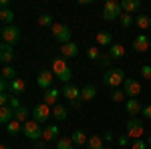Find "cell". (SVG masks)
<instances>
[{
    "label": "cell",
    "mask_w": 151,
    "mask_h": 149,
    "mask_svg": "<svg viewBox=\"0 0 151 149\" xmlns=\"http://www.w3.org/2000/svg\"><path fill=\"white\" fill-rule=\"evenodd\" d=\"M52 73H55V77H57L58 81H63L65 85H67L70 81V77H73V71H70V67L67 65L65 58H55V60H52Z\"/></svg>",
    "instance_id": "cell-1"
},
{
    "label": "cell",
    "mask_w": 151,
    "mask_h": 149,
    "mask_svg": "<svg viewBox=\"0 0 151 149\" xmlns=\"http://www.w3.org/2000/svg\"><path fill=\"white\" fill-rule=\"evenodd\" d=\"M103 83L107 87H113L115 89V87L125 83V73L121 69H107V73H105V77H103Z\"/></svg>",
    "instance_id": "cell-2"
},
{
    "label": "cell",
    "mask_w": 151,
    "mask_h": 149,
    "mask_svg": "<svg viewBox=\"0 0 151 149\" xmlns=\"http://www.w3.org/2000/svg\"><path fill=\"white\" fill-rule=\"evenodd\" d=\"M123 16V8H121V2H115V0H107L103 6V18L107 20H117Z\"/></svg>",
    "instance_id": "cell-3"
},
{
    "label": "cell",
    "mask_w": 151,
    "mask_h": 149,
    "mask_svg": "<svg viewBox=\"0 0 151 149\" xmlns=\"http://www.w3.org/2000/svg\"><path fill=\"white\" fill-rule=\"evenodd\" d=\"M50 30H52V38L57 40V42H60V45H67V42H70V28L67 26V24H60V22H57V24H52L50 26Z\"/></svg>",
    "instance_id": "cell-4"
},
{
    "label": "cell",
    "mask_w": 151,
    "mask_h": 149,
    "mask_svg": "<svg viewBox=\"0 0 151 149\" xmlns=\"http://www.w3.org/2000/svg\"><path fill=\"white\" fill-rule=\"evenodd\" d=\"M125 129H127V135L131 139H141V137H143V133H145V125H143V121H141V119H135V117H131V119L127 121Z\"/></svg>",
    "instance_id": "cell-5"
},
{
    "label": "cell",
    "mask_w": 151,
    "mask_h": 149,
    "mask_svg": "<svg viewBox=\"0 0 151 149\" xmlns=\"http://www.w3.org/2000/svg\"><path fill=\"white\" fill-rule=\"evenodd\" d=\"M0 36H2V40H4L6 45L14 46L18 40H20V28H18V26H14V24H10V26H2Z\"/></svg>",
    "instance_id": "cell-6"
},
{
    "label": "cell",
    "mask_w": 151,
    "mask_h": 149,
    "mask_svg": "<svg viewBox=\"0 0 151 149\" xmlns=\"http://www.w3.org/2000/svg\"><path fill=\"white\" fill-rule=\"evenodd\" d=\"M22 133H24V135H26L28 139L36 141V139L42 137V127H40V123H36L35 119H30V121H26V123H24Z\"/></svg>",
    "instance_id": "cell-7"
},
{
    "label": "cell",
    "mask_w": 151,
    "mask_h": 149,
    "mask_svg": "<svg viewBox=\"0 0 151 149\" xmlns=\"http://www.w3.org/2000/svg\"><path fill=\"white\" fill-rule=\"evenodd\" d=\"M50 115H52V111H50V107L45 105V103L36 105L35 109H32V119H35L36 123H40V125H42V123H47Z\"/></svg>",
    "instance_id": "cell-8"
},
{
    "label": "cell",
    "mask_w": 151,
    "mask_h": 149,
    "mask_svg": "<svg viewBox=\"0 0 151 149\" xmlns=\"http://www.w3.org/2000/svg\"><path fill=\"white\" fill-rule=\"evenodd\" d=\"M123 87H125V95H127L129 99H137L141 95V83L135 79H125L123 83Z\"/></svg>",
    "instance_id": "cell-9"
},
{
    "label": "cell",
    "mask_w": 151,
    "mask_h": 149,
    "mask_svg": "<svg viewBox=\"0 0 151 149\" xmlns=\"http://www.w3.org/2000/svg\"><path fill=\"white\" fill-rule=\"evenodd\" d=\"M52 79H55V73L52 71H40L38 77H36V85L40 89H52Z\"/></svg>",
    "instance_id": "cell-10"
},
{
    "label": "cell",
    "mask_w": 151,
    "mask_h": 149,
    "mask_svg": "<svg viewBox=\"0 0 151 149\" xmlns=\"http://www.w3.org/2000/svg\"><path fill=\"white\" fill-rule=\"evenodd\" d=\"M63 97L69 101H77V99H81V89L73 83H67V85H63Z\"/></svg>",
    "instance_id": "cell-11"
},
{
    "label": "cell",
    "mask_w": 151,
    "mask_h": 149,
    "mask_svg": "<svg viewBox=\"0 0 151 149\" xmlns=\"http://www.w3.org/2000/svg\"><path fill=\"white\" fill-rule=\"evenodd\" d=\"M12 58H14V48H12V45L2 42L0 45V60L4 65H8V63H12Z\"/></svg>",
    "instance_id": "cell-12"
},
{
    "label": "cell",
    "mask_w": 151,
    "mask_h": 149,
    "mask_svg": "<svg viewBox=\"0 0 151 149\" xmlns=\"http://www.w3.org/2000/svg\"><path fill=\"white\" fill-rule=\"evenodd\" d=\"M121 8H123L125 14H135V12L141 10V0H123Z\"/></svg>",
    "instance_id": "cell-13"
},
{
    "label": "cell",
    "mask_w": 151,
    "mask_h": 149,
    "mask_svg": "<svg viewBox=\"0 0 151 149\" xmlns=\"http://www.w3.org/2000/svg\"><path fill=\"white\" fill-rule=\"evenodd\" d=\"M133 48H135L137 53H147V50H149V38L145 35H137L135 40H133Z\"/></svg>",
    "instance_id": "cell-14"
},
{
    "label": "cell",
    "mask_w": 151,
    "mask_h": 149,
    "mask_svg": "<svg viewBox=\"0 0 151 149\" xmlns=\"http://www.w3.org/2000/svg\"><path fill=\"white\" fill-rule=\"evenodd\" d=\"M60 55L65 58H75L79 55V46L75 42H67V45H60Z\"/></svg>",
    "instance_id": "cell-15"
},
{
    "label": "cell",
    "mask_w": 151,
    "mask_h": 149,
    "mask_svg": "<svg viewBox=\"0 0 151 149\" xmlns=\"http://www.w3.org/2000/svg\"><path fill=\"white\" fill-rule=\"evenodd\" d=\"M24 91H26V83H24L22 79H14V81L10 83V95H14V97H20Z\"/></svg>",
    "instance_id": "cell-16"
},
{
    "label": "cell",
    "mask_w": 151,
    "mask_h": 149,
    "mask_svg": "<svg viewBox=\"0 0 151 149\" xmlns=\"http://www.w3.org/2000/svg\"><path fill=\"white\" fill-rule=\"evenodd\" d=\"M42 139L45 141H57L58 139V127L57 125H47L42 129Z\"/></svg>",
    "instance_id": "cell-17"
},
{
    "label": "cell",
    "mask_w": 151,
    "mask_h": 149,
    "mask_svg": "<svg viewBox=\"0 0 151 149\" xmlns=\"http://www.w3.org/2000/svg\"><path fill=\"white\" fill-rule=\"evenodd\" d=\"M12 119H14V109L12 107H0V123H4V125H8Z\"/></svg>",
    "instance_id": "cell-18"
},
{
    "label": "cell",
    "mask_w": 151,
    "mask_h": 149,
    "mask_svg": "<svg viewBox=\"0 0 151 149\" xmlns=\"http://www.w3.org/2000/svg\"><path fill=\"white\" fill-rule=\"evenodd\" d=\"M97 45L99 46H111L113 45V36H111V32H107V30L97 32Z\"/></svg>",
    "instance_id": "cell-19"
},
{
    "label": "cell",
    "mask_w": 151,
    "mask_h": 149,
    "mask_svg": "<svg viewBox=\"0 0 151 149\" xmlns=\"http://www.w3.org/2000/svg\"><path fill=\"white\" fill-rule=\"evenodd\" d=\"M109 57H111V58H123V57H125V46L113 42V45L109 46Z\"/></svg>",
    "instance_id": "cell-20"
},
{
    "label": "cell",
    "mask_w": 151,
    "mask_h": 149,
    "mask_svg": "<svg viewBox=\"0 0 151 149\" xmlns=\"http://www.w3.org/2000/svg\"><path fill=\"white\" fill-rule=\"evenodd\" d=\"M95 95H97V89L93 85H85L81 89V101H93Z\"/></svg>",
    "instance_id": "cell-21"
},
{
    "label": "cell",
    "mask_w": 151,
    "mask_h": 149,
    "mask_svg": "<svg viewBox=\"0 0 151 149\" xmlns=\"http://www.w3.org/2000/svg\"><path fill=\"white\" fill-rule=\"evenodd\" d=\"M135 24L139 26V30H147L151 26V16L149 14H137L135 16Z\"/></svg>",
    "instance_id": "cell-22"
},
{
    "label": "cell",
    "mask_w": 151,
    "mask_h": 149,
    "mask_svg": "<svg viewBox=\"0 0 151 149\" xmlns=\"http://www.w3.org/2000/svg\"><path fill=\"white\" fill-rule=\"evenodd\" d=\"M125 107H127V113L131 115V117H135V115H139L141 111H143V109H141V103L137 99H129Z\"/></svg>",
    "instance_id": "cell-23"
},
{
    "label": "cell",
    "mask_w": 151,
    "mask_h": 149,
    "mask_svg": "<svg viewBox=\"0 0 151 149\" xmlns=\"http://www.w3.org/2000/svg\"><path fill=\"white\" fill-rule=\"evenodd\" d=\"M70 139H73V143H75V145H87V143H89V137L85 135V131H81V129L73 131Z\"/></svg>",
    "instance_id": "cell-24"
},
{
    "label": "cell",
    "mask_w": 151,
    "mask_h": 149,
    "mask_svg": "<svg viewBox=\"0 0 151 149\" xmlns=\"http://www.w3.org/2000/svg\"><path fill=\"white\" fill-rule=\"evenodd\" d=\"M28 115H30V111H28V107H20V109H16V111H14V119H16V121H20V123H26V121H30V119H28Z\"/></svg>",
    "instance_id": "cell-25"
},
{
    "label": "cell",
    "mask_w": 151,
    "mask_h": 149,
    "mask_svg": "<svg viewBox=\"0 0 151 149\" xmlns=\"http://www.w3.org/2000/svg\"><path fill=\"white\" fill-rule=\"evenodd\" d=\"M14 79H16V71H14V67H10V65H4V67H2V81H8V83H12Z\"/></svg>",
    "instance_id": "cell-26"
},
{
    "label": "cell",
    "mask_w": 151,
    "mask_h": 149,
    "mask_svg": "<svg viewBox=\"0 0 151 149\" xmlns=\"http://www.w3.org/2000/svg\"><path fill=\"white\" fill-rule=\"evenodd\" d=\"M57 99H58V89H55V87L45 93V105H48V107L57 103Z\"/></svg>",
    "instance_id": "cell-27"
},
{
    "label": "cell",
    "mask_w": 151,
    "mask_h": 149,
    "mask_svg": "<svg viewBox=\"0 0 151 149\" xmlns=\"http://www.w3.org/2000/svg\"><path fill=\"white\" fill-rule=\"evenodd\" d=\"M0 18H2L4 26H10V24L14 22V12H12L10 8H2V10H0Z\"/></svg>",
    "instance_id": "cell-28"
},
{
    "label": "cell",
    "mask_w": 151,
    "mask_h": 149,
    "mask_svg": "<svg viewBox=\"0 0 151 149\" xmlns=\"http://www.w3.org/2000/svg\"><path fill=\"white\" fill-rule=\"evenodd\" d=\"M22 123H20V121H16V119H12L10 123H8V125H6V129H8V133H10V135H18V133H20V131H22Z\"/></svg>",
    "instance_id": "cell-29"
},
{
    "label": "cell",
    "mask_w": 151,
    "mask_h": 149,
    "mask_svg": "<svg viewBox=\"0 0 151 149\" xmlns=\"http://www.w3.org/2000/svg\"><path fill=\"white\" fill-rule=\"evenodd\" d=\"M87 147H89V149H105V147H103V137H99V135H93V137H89V143H87Z\"/></svg>",
    "instance_id": "cell-30"
},
{
    "label": "cell",
    "mask_w": 151,
    "mask_h": 149,
    "mask_svg": "<svg viewBox=\"0 0 151 149\" xmlns=\"http://www.w3.org/2000/svg\"><path fill=\"white\" fill-rule=\"evenodd\" d=\"M52 115H55V119H58V121H65V119H67V107H63V105H55Z\"/></svg>",
    "instance_id": "cell-31"
},
{
    "label": "cell",
    "mask_w": 151,
    "mask_h": 149,
    "mask_svg": "<svg viewBox=\"0 0 151 149\" xmlns=\"http://www.w3.org/2000/svg\"><path fill=\"white\" fill-rule=\"evenodd\" d=\"M57 149H75V143L69 137H60L57 139Z\"/></svg>",
    "instance_id": "cell-32"
},
{
    "label": "cell",
    "mask_w": 151,
    "mask_h": 149,
    "mask_svg": "<svg viewBox=\"0 0 151 149\" xmlns=\"http://www.w3.org/2000/svg\"><path fill=\"white\" fill-rule=\"evenodd\" d=\"M119 20H121V26H123V28H129L131 24L135 22V18H133L131 14H125V12H123V16H121Z\"/></svg>",
    "instance_id": "cell-33"
},
{
    "label": "cell",
    "mask_w": 151,
    "mask_h": 149,
    "mask_svg": "<svg viewBox=\"0 0 151 149\" xmlns=\"http://www.w3.org/2000/svg\"><path fill=\"white\" fill-rule=\"evenodd\" d=\"M111 99H113L115 103H121V101H125V91H119V89H115V91L111 93Z\"/></svg>",
    "instance_id": "cell-34"
},
{
    "label": "cell",
    "mask_w": 151,
    "mask_h": 149,
    "mask_svg": "<svg viewBox=\"0 0 151 149\" xmlns=\"http://www.w3.org/2000/svg\"><path fill=\"white\" fill-rule=\"evenodd\" d=\"M141 77L145 81H151V65H143L141 67Z\"/></svg>",
    "instance_id": "cell-35"
},
{
    "label": "cell",
    "mask_w": 151,
    "mask_h": 149,
    "mask_svg": "<svg viewBox=\"0 0 151 149\" xmlns=\"http://www.w3.org/2000/svg\"><path fill=\"white\" fill-rule=\"evenodd\" d=\"M38 24H40V26H52V18H50L48 14H42V16L38 18Z\"/></svg>",
    "instance_id": "cell-36"
},
{
    "label": "cell",
    "mask_w": 151,
    "mask_h": 149,
    "mask_svg": "<svg viewBox=\"0 0 151 149\" xmlns=\"http://www.w3.org/2000/svg\"><path fill=\"white\" fill-rule=\"evenodd\" d=\"M87 57L91 58V60H99V57H101V55H99V48H93V46H91V48L87 50Z\"/></svg>",
    "instance_id": "cell-37"
},
{
    "label": "cell",
    "mask_w": 151,
    "mask_h": 149,
    "mask_svg": "<svg viewBox=\"0 0 151 149\" xmlns=\"http://www.w3.org/2000/svg\"><path fill=\"white\" fill-rule=\"evenodd\" d=\"M131 149H147V141H143V139H135V143L131 145Z\"/></svg>",
    "instance_id": "cell-38"
},
{
    "label": "cell",
    "mask_w": 151,
    "mask_h": 149,
    "mask_svg": "<svg viewBox=\"0 0 151 149\" xmlns=\"http://www.w3.org/2000/svg\"><path fill=\"white\" fill-rule=\"evenodd\" d=\"M109 60H111V57H109V55H101L97 63H99V67H109Z\"/></svg>",
    "instance_id": "cell-39"
},
{
    "label": "cell",
    "mask_w": 151,
    "mask_h": 149,
    "mask_svg": "<svg viewBox=\"0 0 151 149\" xmlns=\"http://www.w3.org/2000/svg\"><path fill=\"white\" fill-rule=\"evenodd\" d=\"M8 107H12V109L16 111V109H20L22 105H20V101H18V97H14V95H12V99H10V103H8Z\"/></svg>",
    "instance_id": "cell-40"
},
{
    "label": "cell",
    "mask_w": 151,
    "mask_h": 149,
    "mask_svg": "<svg viewBox=\"0 0 151 149\" xmlns=\"http://www.w3.org/2000/svg\"><path fill=\"white\" fill-rule=\"evenodd\" d=\"M129 135H121V137H119V145H123V147H127V145H133V143H129Z\"/></svg>",
    "instance_id": "cell-41"
},
{
    "label": "cell",
    "mask_w": 151,
    "mask_h": 149,
    "mask_svg": "<svg viewBox=\"0 0 151 149\" xmlns=\"http://www.w3.org/2000/svg\"><path fill=\"white\" fill-rule=\"evenodd\" d=\"M141 115H143L145 119H151V105H147V107H143V111H141Z\"/></svg>",
    "instance_id": "cell-42"
},
{
    "label": "cell",
    "mask_w": 151,
    "mask_h": 149,
    "mask_svg": "<svg viewBox=\"0 0 151 149\" xmlns=\"http://www.w3.org/2000/svg\"><path fill=\"white\" fill-rule=\"evenodd\" d=\"M8 89H10V83H8V81H2V83H0V91L6 93Z\"/></svg>",
    "instance_id": "cell-43"
},
{
    "label": "cell",
    "mask_w": 151,
    "mask_h": 149,
    "mask_svg": "<svg viewBox=\"0 0 151 149\" xmlns=\"http://www.w3.org/2000/svg\"><path fill=\"white\" fill-rule=\"evenodd\" d=\"M101 137H103L105 141H109V143H111V139H113V133H111V131H105V133L101 135Z\"/></svg>",
    "instance_id": "cell-44"
},
{
    "label": "cell",
    "mask_w": 151,
    "mask_h": 149,
    "mask_svg": "<svg viewBox=\"0 0 151 149\" xmlns=\"http://www.w3.org/2000/svg\"><path fill=\"white\" fill-rule=\"evenodd\" d=\"M81 99H77V101H70V105H73V107H75V109H77V107H81Z\"/></svg>",
    "instance_id": "cell-45"
},
{
    "label": "cell",
    "mask_w": 151,
    "mask_h": 149,
    "mask_svg": "<svg viewBox=\"0 0 151 149\" xmlns=\"http://www.w3.org/2000/svg\"><path fill=\"white\" fill-rule=\"evenodd\" d=\"M0 149H10V147L8 145H0Z\"/></svg>",
    "instance_id": "cell-46"
},
{
    "label": "cell",
    "mask_w": 151,
    "mask_h": 149,
    "mask_svg": "<svg viewBox=\"0 0 151 149\" xmlns=\"http://www.w3.org/2000/svg\"><path fill=\"white\" fill-rule=\"evenodd\" d=\"M147 145H151V137H149V139H147Z\"/></svg>",
    "instance_id": "cell-47"
},
{
    "label": "cell",
    "mask_w": 151,
    "mask_h": 149,
    "mask_svg": "<svg viewBox=\"0 0 151 149\" xmlns=\"http://www.w3.org/2000/svg\"><path fill=\"white\" fill-rule=\"evenodd\" d=\"M107 149H111V147H107Z\"/></svg>",
    "instance_id": "cell-48"
}]
</instances>
